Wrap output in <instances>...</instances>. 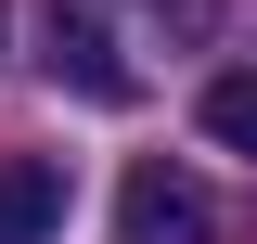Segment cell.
<instances>
[{
    "instance_id": "cell-1",
    "label": "cell",
    "mask_w": 257,
    "mask_h": 244,
    "mask_svg": "<svg viewBox=\"0 0 257 244\" xmlns=\"http://www.w3.org/2000/svg\"><path fill=\"white\" fill-rule=\"evenodd\" d=\"M116 244H219V193L155 154V167H128V193H116Z\"/></svg>"
},
{
    "instance_id": "cell-4",
    "label": "cell",
    "mask_w": 257,
    "mask_h": 244,
    "mask_svg": "<svg viewBox=\"0 0 257 244\" xmlns=\"http://www.w3.org/2000/svg\"><path fill=\"white\" fill-rule=\"evenodd\" d=\"M206 142L257 154V64H231V77H206Z\"/></svg>"
},
{
    "instance_id": "cell-3",
    "label": "cell",
    "mask_w": 257,
    "mask_h": 244,
    "mask_svg": "<svg viewBox=\"0 0 257 244\" xmlns=\"http://www.w3.org/2000/svg\"><path fill=\"white\" fill-rule=\"evenodd\" d=\"M64 231V167L52 154H0V244H52Z\"/></svg>"
},
{
    "instance_id": "cell-2",
    "label": "cell",
    "mask_w": 257,
    "mask_h": 244,
    "mask_svg": "<svg viewBox=\"0 0 257 244\" xmlns=\"http://www.w3.org/2000/svg\"><path fill=\"white\" fill-rule=\"evenodd\" d=\"M39 52H52V77H64V90H90V103H128V90H142V64H128L90 13H64V0L39 13Z\"/></svg>"
}]
</instances>
